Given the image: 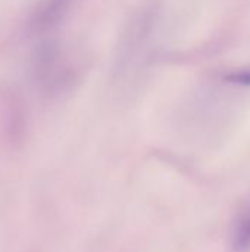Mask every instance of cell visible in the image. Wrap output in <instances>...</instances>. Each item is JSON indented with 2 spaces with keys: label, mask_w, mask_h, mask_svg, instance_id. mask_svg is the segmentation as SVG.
<instances>
[{
  "label": "cell",
  "mask_w": 250,
  "mask_h": 252,
  "mask_svg": "<svg viewBox=\"0 0 250 252\" xmlns=\"http://www.w3.org/2000/svg\"><path fill=\"white\" fill-rule=\"evenodd\" d=\"M75 0H43L32 16V27L38 31H47L57 25L69 12Z\"/></svg>",
  "instance_id": "cell-1"
},
{
  "label": "cell",
  "mask_w": 250,
  "mask_h": 252,
  "mask_svg": "<svg viewBox=\"0 0 250 252\" xmlns=\"http://www.w3.org/2000/svg\"><path fill=\"white\" fill-rule=\"evenodd\" d=\"M231 244L234 251L250 252V201L237 211L233 220Z\"/></svg>",
  "instance_id": "cell-2"
},
{
  "label": "cell",
  "mask_w": 250,
  "mask_h": 252,
  "mask_svg": "<svg viewBox=\"0 0 250 252\" xmlns=\"http://www.w3.org/2000/svg\"><path fill=\"white\" fill-rule=\"evenodd\" d=\"M224 81H227L228 84H234V86L250 87V66L233 69L224 74Z\"/></svg>",
  "instance_id": "cell-3"
}]
</instances>
